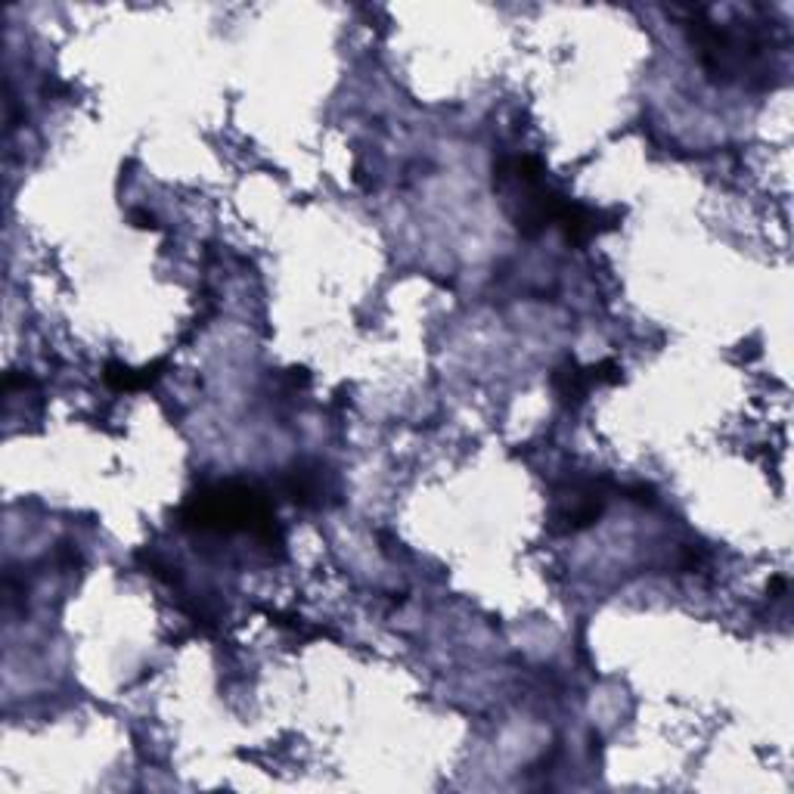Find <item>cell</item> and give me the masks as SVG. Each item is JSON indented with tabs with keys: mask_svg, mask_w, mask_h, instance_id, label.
<instances>
[{
	"mask_svg": "<svg viewBox=\"0 0 794 794\" xmlns=\"http://www.w3.org/2000/svg\"><path fill=\"white\" fill-rule=\"evenodd\" d=\"M153 369H131V366H122V364H109L106 366V382L112 385L115 391H137V388H146V385L155 382Z\"/></svg>",
	"mask_w": 794,
	"mask_h": 794,
	"instance_id": "cell-1",
	"label": "cell"
}]
</instances>
